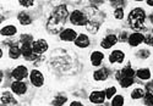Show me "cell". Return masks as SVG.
I'll list each match as a JSON object with an SVG mask.
<instances>
[{"label": "cell", "mask_w": 153, "mask_h": 106, "mask_svg": "<svg viewBox=\"0 0 153 106\" xmlns=\"http://www.w3.org/2000/svg\"><path fill=\"white\" fill-rule=\"evenodd\" d=\"M68 17H70V14L66 5H58L54 7L47 20V31L50 34H60L64 31V26L68 21Z\"/></svg>", "instance_id": "obj_1"}, {"label": "cell", "mask_w": 153, "mask_h": 106, "mask_svg": "<svg viewBox=\"0 0 153 106\" xmlns=\"http://www.w3.org/2000/svg\"><path fill=\"white\" fill-rule=\"evenodd\" d=\"M146 20V12L141 7H136L129 14V24L132 29H142Z\"/></svg>", "instance_id": "obj_2"}, {"label": "cell", "mask_w": 153, "mask_h": 106, "mask_svg": "<svg viewBox=\"0 0 153 106\" xmlns=\"http://www.w3.org/2000/svg\"><path fill=\"white\" fill-rule=\"evenodd\" d=\"M70 22L75 26H86L88 23V17L86 14H83L82 11L80 10H74L71 14H70V17H69Z\"/></svg>", "instance_id": "obj_3"}, {"label": "cell", "mask_w": 153, "mask_h": 106, "mask_svg": "<svg viewBox=\"0 0 153 106\" xmlns=\"http://www.w3.org/2000/svg\"><path fill=\"white\" fill-rule=\"evenodd\" d=\"M11 76L15 81H23V79L28 76V70H27L26 66L20 65V66H17V67H15L14 70H12Z\"/></svg>", "instance_id": "obj_4"}, {"label": "cell", "mask_w": 153, "mask_h": 106, "mask_svg": "<svg viewBox=\"0 0 153 106\" xmlns=\"http://www.w3.org/2000/svg\"><path fill=\"white\" fill-rule=\"evenodd\" d=\"M30 81L34 87H42L44 84V77L38 70H32L30 72Z\"/></svg>", "instance_id": "obj_5"}, {"label": "cell", "mask_w": 153, "mask_h": 106, "mask_svg": "<svg viewBox=\"0 0 153 106\" xmlns=\"http://www.w3.org/2000/svg\"><path fill=\"white\" fill-rule=\"evenodd\" d=\"M32 48H33V51L36 55H42L48 50V43L44 40V39H38V40H34L33 44H32Z\"/></svg>", "instance_id": "obj_6"}, {"label": "cell", "mask_w": 153, "mask_h": 106, "mask_svg": "<svg viewBox=\"0 0 153 106\" xmlns=\"http://www.w3.org/2000/svg\"><path fill=\"white\" fill-rule=\"evenodd\" d=\"M11 90L16 95H23L27 91V85L22 81H14L11 84Z\"/></svg>", "instance_id": "obj_7"}, {"label": "cell", "mask_w": 153, "mask_h": 106, "mask_svg": "<svg viewBox=\"0 0 153 106\" xmlns=\"http://www.w3.org/2000/svg\"><path fill=\"white\" fill-rule=\"evenodd\" d=\"M105 99H107L105 90L104 91L103 90H94V91H92L91 94H90V101L92 104H97V105L103 104Z\"/></svg>", "instance_id": "obj_8"}, {"label": "cell", "mask_w": 153, "mask_h": 106, "mask_svg": "<svg viewBox=\"0 0 153 106\" xmlns=\"http://www.w3.org/2000/svg\"><path fill=\"white\" fill-rule=\"evenodd\" d=\"M59 37L62 42H75L76 38H77V33L71 28H66L59 34Z\"/></svg>", "instance_id": "obj_9"}, {"label": "cell", "mask_w": 153, "mask_h": 106, "mask_svg": "<svg viewBox=\"0 0 153 106\" xmlns=\"http://www.w3.org/2000/svg\"><path fill=\"white\" fill-rule=\"evenodd\" d=\"M118 43V37L115 34H108L107 37L103 38V40L100 42V46L103 49H110Z\"/></svg>", "instance_id": "obj_10"}, {"label": "cell", "mask_w": 153, "mask_h": 106, "mask_svg": "<svg viewBox=\"0 0 153 106\" xmlns=\"http://www.w3.org/2000/svg\"><path fill=\"white\" fill-rule=\"evenodd\" d=\"M17 101L12 96L10 91H3L1 94V106H16Z\"/></svg>", "instance_id": "obj_11"}, {"label": "cell", "mask_w": 153, "mask_h": 106, "mask_svg": "<svg viewBox=\"0 0 153 106\" xmlns=\"http://www.w3.org/2000/svg\"><path fill=\"white\" fill-rule=\"evenodd\" d=\"M125 59V54L121 50H114L109 55V62L110 63H121Z\"/></svg>", "instance_id": "obj_12"}, {"label": "cell", "mask_w": 153, "mask_h": 106, "mask_svg": "<svg viewBox=\"0 0 153 106\" xmlns=\"http://www.w3.org/2000/svg\"><path fill=\"white\" fill-rule=\"evenodd\" d=\"M127 42H129V44L131 46H138L142 42H145V35L141 33H132V34H130Z\"/></svg>", "instance_id": "obj_13"}, {"label": "cell", "mask_w": 153, "mask_h": 106, "mask_svg": "<svg viewBox=\"0 0 153 106\" xmlns=\"http://www.w3.org/2000/svg\"><path fill=\"white\" fill-rule=\"evenodd\" d=\"M90 38H88L86 34H79L77 38L75 40V45L77 48H88L90 46Z\"/></svg>", "instance_id": "obj_14"}, {"label": "cell", "mask_w": 153, "mask_h": 106, "mask_svg": "<svg viewBox=\"0 0 153 106\" xmlns=\"http://www.w3.org/2000/svg\"><path fill=\"white\" fill-rule=\"evenodd\" d=\"M108 76H109V72H108V70L104 68V67H103V68H99V70H97V71L93 72L94 81H98V82L105 81V79L108 78Z\"/></svg>", "instance_id": "obj_15"}, {"label": "cell", "mask_w": 153, "mask_h": 106, "mask_svg": "<svg viewBox=\"0 0 153 106\" xmlns=\"http://www.w3.org/2000/svg\"><path fill=\"white\" fill-rule=\"evenodd\" d=\"M135 74H136V71H134V68H131L130 66H126L123 70L117 71L115 77H117V79H119L121 77H135Z\"/></svg>", "instance_id": "obj_16"}, {"label": "cell", "mask_w": 153, "mask_h": 106, "mask_svg": "<svg viewBox=\"0 0 153 106\" xmlns=\"http://www.w3.org/2000/svg\"><path fill=\"white\" fill-rule=\"evenodd\" d=\"M104 60V54L100 51H93L91 54V63L93 66H99L102 61Z\"/></svg>", "instance_id": "obj_17"}, {"label": "cell", "mask_w": 153, "mask_h": 106, "mask_svg": "<svg viewBox=\"0 0 153 106\" xmlns=\"http://www.w3.org/2000/svg\"><path fill=\"white\" fill-rule=\"evenodd\" d=\"M99 27H100V22L96 21V20H88V23L86 24L87 31L90 33H92V34H96L98 32Z\"/></svg>", "instance_id": "obj_18"}, {"label": "cell", "mask_w": 153, "mask_h": 106, "mask_svg": "<svg viewBox=\"0 0 153 106\" xmlns=\"http://www.w3.org/2000/svg\"><path fill=\"white\" fill-rule=\"evenodd\" d=\"M17 33V28L14 24H7L1 28V35L3 37H12Z\"/></svg>", "instance_id": "obj_19"}, {"label": "cell", "mask_w": 153, "mask_h": 106, "mask_svg": "<svg viewBox=\"0 0 153 106\" xmlns=\"http://www.w3.org/2000/svg\"><path fill=\"white\" fill-rule=\"evenodd\" d=\"M21 55H22V51H21V48H20L19 45H12V46H10V49H9V56H10V59L17 60Z\"/></svg>", "instance_id": "obj_20"}, {"label": "cell", "mask_w": 153, "mask_h": 106, "mask_svg": "<svg viewBox=\"0 0 153 106\" xmlns=\"http://www.w3.org/2000/svg\"><path fill=\"white\" fill-rule=\"evenodd\" d=\"M17 20H19V22H20L22 26H28V24L32 23L31 16L27 14V12H25V11L20 12V14L17 15Z\"/></svg>", "instance_id": "obj_21"}, {"label": "cell", "mask_w": 153, "mask_h": 106, "mask_svg": "<svg viewBox=\"0 0 153 106\" xmlns=\"http://www.w3.org/2000/svg\"><path fill=\"white\" fill-rule=\"evenodd\" d=\"M136 76L142 79V81H147V79L151 78V71L148 68H140L136 71Z\"/></svg>", "instance_id": "obj_22"}, {"label": "cell", "mask_w": 153, "mask_h": 106, "mask_svg": "<svg viewBox=\"0 0 153 106\" xmlns=\"http://www.w3.org/2000/svg\"><path fill=\"white\" fill-rule=\"evenodd\" d=\"M118 81L123 88H129L134 84V77H121Z\"/></svg>", "instance_id": "obj_23"}, {"label": "cell", "mask_w": 153, "mask_h": 106, "mask_svg": "<svg viewBox=\"0 0 153 106\" xmlns=\"http://www.w3.org/2000/svg\"><path fill=\"white\" fill-rule=\"evenodd\" d=\"M145 94H146V91H145L142 88H136V89H134L132 93H131V98H132L134 100H138V99H142V98L145 96Z\"/></svg>", "instance_id": "obj_24"}, {"label": "cell", "mask_w": 153, "mask_h": 106, "mask_svg": "<svg viewBox=\"0 0 153 106\" xmlns=\"http://www.w3.org/2000/svg\"><path fill=\"white\" fill-rule=\"evenodd\" d=\"M66 101H68V98L65 95H58V96L54 98L53 105L54 106H62V105H65Z\"/></svg>", "instance_id": "obj_25"}, {"label": "cell", "mask_w": 153, "mask_h": 106, "mask_svg": "<svg viewBox=\"0 0 153 106\" xmlns=\"http://www.w3.org/2000/svg\"><path fill=\"white\" fill-rule=\"evenodd\" d=\"M124 105V98L121 95H115L111 99V106H123Z\"/></svg>", "instance_id": "obj_26"}, {"label": "cell", "mask_w": 153, "mask_h": 106, "mask_svg": "<svg viewBox=\"0 0 153 106\" xmlns=\"http://www.w3.org/2000/svg\"><path fill=\"white\" fill-rule=\"evenodd\" d=\"M117 95V88L115 87H109L108 89H105V96L107 99H113Z\"/></svg>", "instance_id": "obj_27"}, {"label": "cell", "mask_w": 153, "mask_h": 106, "mask_svg": "<svg viewBox=\"0 0 153 106\" xmlns=\"http://www.w3.org/2000/svg\"><path fill=\"white\" fill-rule=\"evenodd\" d=\"M143 102L146 106H153V94L152 93H146L143 96Z\"/></svg>", "instance_id": "obj_28"}, {"label": "cell", "mask_w": 153, "mask_h": 106, "mask_svg": "<svg viewBox=\"0 0 153 106\" xmlns=\"http://www.w3.org/2000/svg\"><path fill=\"white\" fill-rule=\"evenodd\" d=\"M17 1L23 7H32L34 5V0H17Z\"/></svg>", "instance_id": "obj_29"}, {"label": "cell", "mask_w": 153, "mask_h": 106, "mask_svg": "<svg viewBox=\"0 0 153 106\" xmlns=\"http://www.w3.org/2000/svg\"><path fill=\"white\" fill-rule=\"evenodd\" d=\"M114 17L117 20H123L124 18V9L123 7L115 9V11H114Z\"/></svg>", "instance_id": "obj_30"}, {"label": "cell", "mask_w": 153, "mask_h": 106, "mask_svg": "<svg viewBox=\"0 0 153 106\" xmlns=\"http://www.w3.org/2000/svg\"><path fill=\"white\" fill-rule=\"evenodd\" d=\"M110 4L111 6H115L117 9H119L125 5V0H110Z\"/></svg>", "instance_id": "obj_31"}, {"label": "cell", "mask_w": 153, "mask_h": 106, "mask_svg": "<svg viewBox=\"0 0 153 106\" xmlns=\"http://www.w3.org/2000/svg\"><path fill=\"white\" fill-rule=\"evenodd\" d=\"M145 44H147L148 46H153V37L151 34L145 37Z\"/></svg>", "instance_id": "obj_32"}, {"label": "cell", "mask_w": 153, "mask_h": 106, "mask_svg": "<svg viewBox=\"0 0 153 106\" xmlns=\"http://www.w3.org/2000/svg\"><path fill=\"white\" fill-rule=\"evenodd\" d=\"M138 56L142 57V59H146V57L149 56V51L148 50H140L138 51Z\"/></svg>", "instance_id": "obj_33"}, {"label": "cell", "mask_w": 153, "mask_h": 106, "mask_svg": "<svg viewBox=\"0 0 153 106\" xmlns=\"http://www.w3.org/2000/svg\"><path fill=\"white\" fill-rule=\"evenodd\" d=\"M90 1H91L93 5H100V4H103L104 0H90Z\"/></svg>", "instance_id": "obj_34"}, {"label": "cell", "mask_w": 153, "mask_h": 106, "mask_svg": "<svg viewBox=\"0 0 153 106\" xmlns=\"http://www.w3.org/2000/svg\"><path fill=\"white\" fill-rule=\"evenodd\" d=\"M70 106H85V105L82 102H80V101H72L70 104Z\"/></svg>", "instance_id": "obj_35"}, {"label": "cell", "mask_w": 153, "mask_h": 106, "mask_svg": "<svg viewBox=\"0 0 153 106\" xmlns=\"http://www.w3.org/2000/svg\"><path fill=\"white\" fill-rule=\"evenodd\" d=\"M126 33H123L121 35H120V39H121V40H125V39H126V35H125Z\"/></svg>", "instance_id": "obj_36"}, {"label": "cell", "mask_w": 153, "mask_h": 106, "mask_svg": "<svg viewBox=\"0 0 153 106\" xmlns=\"http://www.w3.org/2000/svg\"><path fill=\"white\" fill-rule=\"evenodd\" d=\"M146 1H147V4L149 6H153V0H146Z\"/></svg>", "instance_id": "obj_37"}, {"label": "cell", "mask_w": 153, "mask_h": 106, "mask_svg": "<svg viewBox=\"0 0 153 106\" xmlns=\"http://www.w3.org/2000/svg\"><path fill=\"white\" fill-rule=\"evenodd\" d=\"M149 20H151V22H153V14L149 16Z\"/></svg>", "instance_id": "obj_38"}, {"label": "cell", "mask_w": 153, "mask_h": 106, "mask_svg": "<svg viewBox=\"0 0 153 106\" xmlns=\"http://www.w3.org/2000/svg\"><path fill=\"white\" fill-rule=\"evenodd\" d=\"M135 1H143V0H135Z\"/></svg>", "instance_id": "obj_39"}, {"label": "cell", "mask_w": 153, "mask_h": 106, "mask_svg": "<svg viewBox=\"0 0 153 106\" xmlns=\"http://www.w3.org/2000/svg\"><path fill=\"white\" fill-rule=\"evenodd\" d=\"M152 32H153V28H152Z\"/></svg>", "instance_id": "obj_40"}]
</instances>
